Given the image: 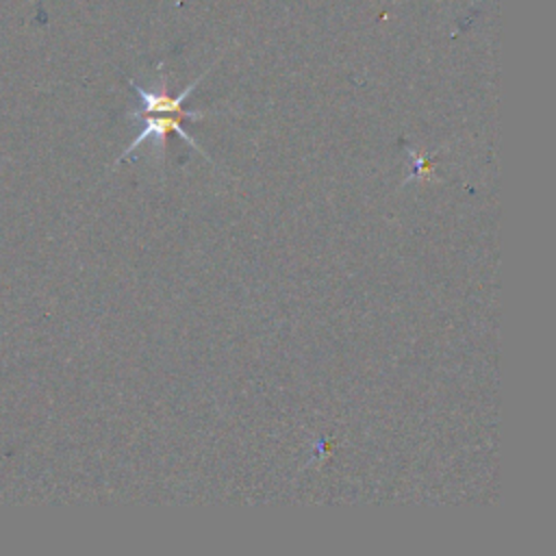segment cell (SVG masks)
Wrapping results in <instances>:
<instances>
[{
  "mask_svg": "<svg viewBox=\"0 0 556 556\" xmlns=\"http://www.w3.org/2000/svg\"><path fill=\"white\" fill-rule=\"evenodd\" d=\"M161 74H159V85H154V89H146L137 83L130 80V87L135 89V93L141 100V109L130 111L132 119H141L143 128L137 132V137L130 141V146L122 152V156L117 159V163H122L124 159H128L139 146H143L146 141L152 143V154H154V163L159 165V169L163 167V156H165V143H167V135H178L187 146H191L195 152H200V156H204L206 161H211L206 156V152L195 143V139L191 135H187L182 130V119H202L213 115L211 111H187L185 109V100L189 98V93H193V89L200 85V80L208 74V70H204L193 83H189L180 93L172 96L167 91V78L163 74V65H159Z\"/></svg>",
  "mask_w": 556,
  "mask_h": 556,
  "instance_id": "obj_1",
  "label": "cell"
},
{
  "mask_svg": "<svg viewBox=\"0 0 556 556\" xmlns=\"http://www.w3.org/2000/svg\"><path fill=\"white\" fill-rule=\"evenodd\" d=\"M413 161H415V176H410V178H424V174H430V159L428 156H413ZM410 178H406L404 182H408Z\"/></svg>",
  "mask_w": 556,
  "mask_h": 556,
  "instance_id": "obj_2",
  "label": "cell"
}]
</instances>
